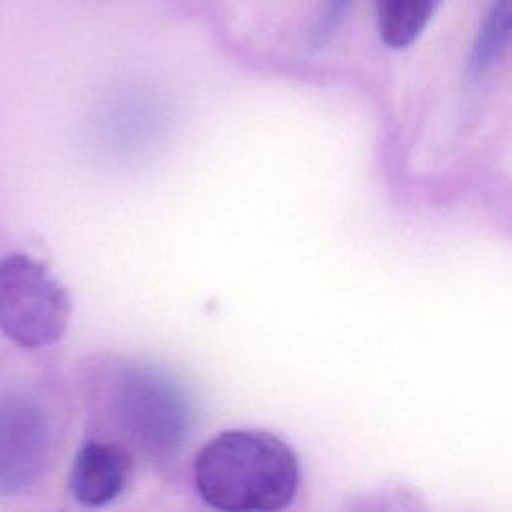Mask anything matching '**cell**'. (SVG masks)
<instances>
[{"instance_id":"52a82bcc","label":"cell","mask_w":512,"mask_h":512,"mask_svg":"<svg viewBox=\"0 0 512 512\" xmlns=\"http://www.w3.org/2000/svg\"><path fill=\"white\" fill-rule=\"evenodd\" d=\"M512 36V0H496L490 8L472 52L474 68L488 66Z\"/></svg>"},{"instance_id":"5b68a950","label":"cell","mask_w":512,"mask_h":512,"mask_svg":"<svg viewBox=\"0 0 512 512\" xmlns=\"http://www.w3.org/2000/svg\"><path fill=\"white\" fill-rule=\"evenodd\" d=\"M132 454L114 440H86L72 462L68 488L84 506H104L116 500L132 474Z\"/></svg>"},{"instance_id":"277c9868","label":"cell","mask_w":512,"mask_h":512,"mask_svg":"<svg viewBox=\"0 0 512 512\" xmlns=\"http://www.w3.org/2000/svg\"><path fill=\"white\" fill-rule=\"evenodd\" d=\"M54 428L44 406L18 390L0 392V494L34 486L50 468Z\"/></svg>"},{"instance_id":"7a4b0ae2","label":"cell","mask_w":512,"mask_h":512,"mask_svg":"<svg viewBox=\"0 0 512 512\" xmlns=\"http://www.w3.org/2000/svg\"><path fill=\"white\" fill-rule=\"evenodd\" d=\"M110 410L122 438L154 460L176 454L192 422L190 402L178 382L150 366H130L116 374Z\"/></svg>"},{"instance_id":"3957f363","label":"cell","mask_w":512,"mask_h":512,"mask_svg":"<svg viewBox=\"0 0 512 512\" xmlns=\"http://www.w3.org/2000/svg\"><path fill=\"white\" fill-rule=\"evenodd\" d=\"M70 294L48 268L28 254L0 258V330L22 348L62 338L70 320Z\"/></svg>"},{"instance_id":"8992f818","label":"cell","mask_w":512,"mask_h":512,"mask_svg":"<svg viewBox=\"0 0 512 512\" xmlns=\"http://www.w3.org/2000/svg\"><path fill=\"white\" fill-rule=\"evenodd\" d=\"M440 0H376L380 40L394 48L410 46L426 28Z\"/></svg>"},{"instance_id":"ba28073f","label":"cell","mask_w":512,"mask_h":512,"mask_svg":"<svg viewBox=\"0 0 512 512\" xmlns=\"http://www.w3.org/2000/svg\"><path fill=\"white\" fill-rule=\"evenodd\" d=\"M348 4V0H330V10H328V16L330 18H336L342 10H344V6Z\"/></svg>"},{"instance_id":"6da1fadb","label":"cell","mask_w":512,"mask_h":512,"mask_svg":"<svg viewBox=\"0 0 512 512\" xmlns=\"http://www.w3.org/2000/svg\"><path fill=\"white\" fill-rule=\"evenodd\" d=\"M198 496L224 512H276L286 508L300 484L292 448L272 432L234 428L208 440L196 454Z\"/></svg>"}]
</instances>
